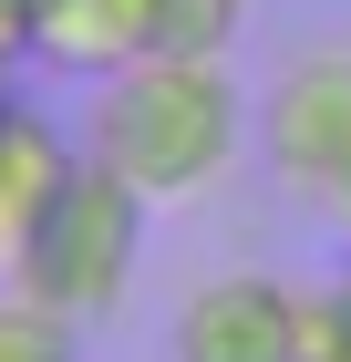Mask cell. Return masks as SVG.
<instances>
[{
	"mask_svg": "<svg viewBox=\"0 0 351 362\" xmlns=\"http://www.w3.org/2000/svg\"><path fill=\"white\" fill-rule=\"evenodd\" d=\"M238 21H248V0H155V52H207V62H227Z\"/></svg>",
	"mask_w": 351,
	"mask_h": 362,
	"instance_id": "cell-8",
	"label": "cell"
},
{
	"mask_svg": "<svg viewBox=\"0 0 351 362\" xmlns=\"http://www.w3.org/2000/svg\"><path fill=\"white\" fill-rule=\"evenodd\" d=\"M0 104H11V73H0Z\"/></svg>",
	"mask_w": 351,
	"mask_h": 362,
	"instance_id": "cell-13",
	"label": "cell"
},
{
	"mask_svg": "<svg viewBox=\"0 0 351 362\" xmlns=\"http://www.w3.org/2000/svg\"><path fill=\"white\" fill-rule=\"evenodd\" d=\"M299 362H351V300H341V279H331V290H299Z\"/></svg>",
	"mask_w": 351,
	"mask_h": 362,
	"instance_id": "cell-9",
	"label": "cell"
},
{
	"mask_svg": "<svg viewBox=\"0 0 351 362\" xmlns=\"http://www.w3.org/2000/svg\"><path fill=\"white\" fill-rule=\"evenodd\" d=\"M258 145H269V176L310 207V187L331 176V156L351 145V42L321 52H290L258 93Z\"/></svg>",
	"mask_w": 351,
	"mask_h": 362,
	"instance_id": "cell-3",
	"label": "cell"
},
{
	"mask_svg": "<svg viewBox=\"0 0 351 362\" xmlns=\"http://www.w3.org/2000/svg\"><path fill=\"white\" fill-rule=\"evenodd\" d=\"M155 52V0H31V62L73 83H114Z\"/></svg>",
	"mask_w": 351,
	"mask_h": 362,
	"instance_id": "cell-5",
	"label": "cell"
},
{
	"mask_svg": "<svg viewBox=\"0 0 351 362\" xmlns=\"http://www.w3.org/2000/svg\"><path fill=\"white\" fill-rule=\"evenodd\" d=\"M73 332L83 321H62L52 300H31V290L0 279V362H73Z\"/></svg>",
	"mask_w": 351,
	"mask_h": 362,
	"instance_id": "cell-7",
	"label": "cell"
},
{
	"mask_svg": "<svg viewBox=\"0 0 351 362\" xmlns=\"http://www.w3.org/2000/svg\"><path fill=\"white\" fill-rule=\"evenodd\" d=\"M145 207L124 176H104L93 156H83V176L52 197V218L31 228L21 269H11V290H31V300H52L62 321H104L124 290H135V259H145Z\"/></svg>",
	"mask_w": 351,
	"mask_h": 362,
	"instance_id": "cell-2",
	"label": "cell"
},
{
	"mask_svg": "<svg viewBox=\"0 0 351 362\" xmlns=\"http://www.w3.org/2000/svg\"><path fill=\"white\" fill-rule=\"evenodd\" d=\"M341 300H351V259H341Z\"/></svg>",
	"mask_w": 351,
	"mask_h": 362,
	"instance_id": "cell-12",
	"label": "cell"
},
{
	"mask_svg": "<svg viewBox=\"0 0 351 362\" xmlns=\"http://www.w3.org/2000/svg\"><path fill=\"white\" fill-rule=\"evenodd\" d=\"M310 218H341V228H351V145L331 156V176H321V187H310Z\"/></svg>",
	"mask_w": 351,
	"mask_h": 362,
	"instance_id": "cell-10",
	"label": "cell"
},
{
	"mask_svg": "<svg viewBox=\"0 0 351 362\" xmlns=\"http://www.w3.org/2000/svg\"><path fill=\"white\" fill-rule=\"evenodd\" d=\"M31 62V0H0V73Z\"/></svg>",
	"mask_w": 351,
	"mask_h": 362,
	"instance_id": "cell-11",
	"label": "cell"
},
{
	"mask_svg": "<svg viewBox=\"0 0 351 362\" xmlns=\"http://www.w3.org/2000/svg\"><path fill=\"white\" fill-rule=\"evenodd\" d=\"M176 362H299V290L269 269H227L176 310Z\"/></svg>",
	"mask_w": 351,
	"mask_h": 362,
	"instance_id": "cell-4",
	"label": "cell"
},
{
	"mask_svg": "<svg viewBox=\"0 0 351 362\" xmlns=\"http://www.w3.org/2000/svg\"><path fill=\"white\" fill-rule=\"evenodd\" d=\"M238 83H227V62L207 52H145L124 62L114 83H93V114H83V156L104 176L145 197V207H186L227 176L238 156Z\"/></svg>",
	"mask_w": 351,
	"mask_h": 362,
	"instance_id": "cell-1",
	"label": "cell"
},
{
	"mask_svg": "<svg viewBox=\"0 0 351 362\" xmlns=\"http://www.w3.org/2000/svg\"><path fill=\"white\" fill-rule=\"evenodd\" d=\"M83 176L73 135H62L52 114H31V104H0V279L21 269L31 249V228L52 218V197Z\"/></svg>",
	"mask_w": 351,
	"mask_h": 362,
	"instance_id": "cell-6",
	"label": "cell"
}]
</instances>
